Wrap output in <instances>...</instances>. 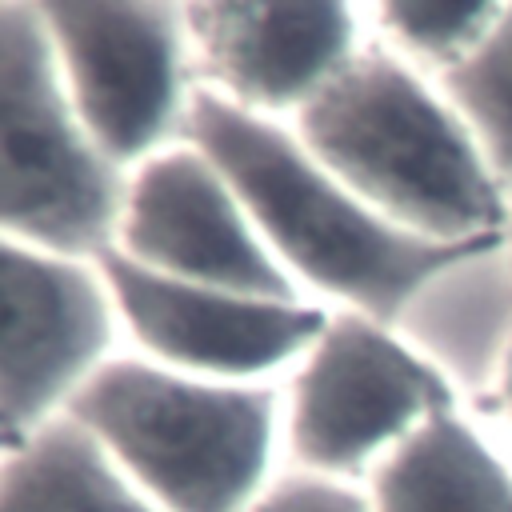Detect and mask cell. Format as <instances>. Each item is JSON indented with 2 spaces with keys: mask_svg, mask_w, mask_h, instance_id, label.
I'll list each match as a JSON object with an SVG mask.
<instances>
[{
  "mask_svg": "<svg viewBox=\"0 0 512 512\" xmlns=\"http://www.w3.org/2000/svg\"><path fill=\"white\" fill-rule=\"evenodd\" d=\"M180 132L224 172L284 268L380 324H392L440 272L488 256L504 240L500 232L448 244L392 224L344 188L296 136L220 92H196Z\"/></svg>",
  "mask_w": 512,
  "mask_h": 512,
  "instance_id": "cell-1",
  "label": "cell"
},
{
  "mask_svg": "<svg viewBox=\"0 0 512 512\" xmlns=\"http://www.w3.org/2000/svg\"><path fill=\"white\" fill-rule=\"evenodd\" d=\"M300 144L364 204L428 240L500 236L508 204L464 124L384 48H360L300 112Z\"/></svg>",
  "mask_w": 512,
  "mask_h": 512,
  "instance_id": "cell-2",
  "label": "cell"
},
{
  "mask_svg": "<svg viewBox=\"0 0 512 512\" xmlns=\"http://www.w3.org/2000/svg\"><path fill=\"white\" fill-rule=\"evenodd\" d=\"M68 416L164 512H244L268 468L276 396L264 384L108 360L68 400Z\"/></svg>",
  "mask_w": 512,
  "mask_h": 512,
  "instance_id": "cell-3",
  "label": "cell"
},
{
  "mask_svg": "<svg viewBox=\"0 0 512 512\" xmlns=\"http://www.w3.org/2000/svg\"><path fill=\"white\" fill-rule=\"evenodd\" d=\"M128 184L88 136L36 4L0 8V220L4 236L100 256L116 244Z\"/></svg>",
  "mask_w": 512,
  "mask_h": 512,
  "instance_id": "cell-4",
  "label": "cell"
},
{
  "mask_svg": "<svg viewBox=\"0 0 512 512\" xmlns=\"http://www.w3.org/2000/svg\"><path fill=\"white\" fill-rule=\"evenodd\" d=\"M36 8L88 136L116 164L148 156L184 120V8L140 0H48Z\"/></svg>",
  "mask_w": 512,
  "mask_h": 512,
  "instance_id": "cell-5",
  "label": "cell"
},
{
  "mask_svg": "<svg viewBox=\"0 0 512 512\" xmlns=\"http://www.w3.org/2000/svg\"><path fill=\"white\" fill-rule=\"evenodd\" d=\"M448 408L452 384L440 368L404 348L388 324L348 312L328 320L296 372L288 436L316 476H344Z\"/></svg>",
  "mask_w": 512,
  "mask_h": 512,
  "instance_id": "cell-6",
  "label": "cell"
},
{
  "mask_svg": "<svg viewBox=\"0 0 512 512\" xmlns=\"http://www.w3.org/2000/svg\"><path fill=\"white\" fill-rule=\"evenodd\" d=\"M108 284L72 256L0 240V416L16 448L100 368L112 344Z\"/></svg>",
  "mask_w": 512,
  "mask_h": 512,
  "instance_id": "cell-7",
  "label": "cell"
},
{
  "mask_svg": "<svg viewBox=\"0 0 512 512\" xmlns=\"http://www.w3.org/2000/svg\"><path fill=\"white\" fill-rule=\"evenodd\" d=\"M116 248L136 264L224 292L296 300L224 172L196 148L156 152L128 184Z\"/></svg>",
  "mask_w": 512,
  "mask_h": 512,
  "instance_id": "cell-8",
  "label": "cell"
},
{
  "mask_svg": "<svg viewBox=\"0 0 512 512\" xmlns=\"http://www.w3.org/2000/svg\"><path fill=\"white\" fill-rule=\"evenodd\" d=\"M96 268L148 352L216 380L260 376L312 348L328 328L320 308L188 284L136 264L116 244L96 256Z\"/></svg>",
  "mask_w": 512,
  "mask_h": 512,
  "instance_id": "cell-9",
  "label": "cell"
},
{
  "mask_svg": "<svg viewBox=\"0 0 512 512\" xmlns=\"http://www.w3.org/2000/svg\"><path fill=\"white\" fill-rule=\"evenodd\" d=\"M204 72L248 112L304 108L360 48L344 4H188Z\"/></svg>",
  "mask_w": 512,
  "mask_h": 512,
  "instance_id": "cell-10",
  "label": "cell"
},
{
  "mask_svg": "<svg viewBox=\"0 0 512 512\" xmlns=\"http://www.w3.org/2000/svg\"><path fill=\"white\" fill-rule=\"evenodd\" d=\"M372 512H512V476L448 408L384 452L372 472Z\"/></svg>",
  "mask_w": 512,
  "mask_h": 512,
  "instance_id": "cell-11",
  "label": "cell"
},
{
  "mask_svg": "<svg viewBox=\"0 0 512 512\" xmlns=\"http://www.w3.org/2000/svg\"><path fill=\"white\" fill-rule=\"evenodd\" d=\"M0 512H164L72 416H52L8 448Z\"/></svg>",
  "mask_w": 512,
  "mask_h": 512,
  "instance_id": "cell-12",
  "label": "cell"
},
{
  "mask_svg": "<svg viewBox=\"0 0 512 512\" xmlns=\"http://www.w3.org/2000/svg\"><path fill=\"white\" fill-rule=\"evenodd\" d=\"M444 88L492 172L512 180V4L500 8L492 32L460 64L444 68Z\"/></svg>",
  "mask_w": 512,
  "mask_h": 512,
  "instance_id": "cell-13",
  "label": "cell"
},
{
  "mask_svg": "<svg viewBox=\"0 0 512 512\" xmlns=\"http://www.w3.org/2000/svg\"><path fill=\"white\" fill-rule=\"evenodd\" d=\"M504 4H488V0H468V4H424V0H408V4H384L380 20L388 24V32L416 56L440 60L444 68L460 64L496 24Z\"/></svg>",
  "mask_w": 512,
  "mask_h": 512,
  "instance_id": "cell-14",
  "label": "cell"
},
{
  "mask_svg": "<svg viewBox=\"0 0 512 512\" xmlns=\"http://www.w3.org/2000/svg\"><path fill=\"white\" fill-rule=\"evenodd\" d=\"M244 512H372V500L332 476H296L252 500Z\"/></svg>",
  "mask_w": 512,
  "mask_h": 512,
  "instance_id": "cell-15",
  "label": "cell"
},
{
  "mask_svg": "<svg viewBox=\"0 0 512 512\" xmlns=\"http://www.w3.org/2000/svg\"><path fill=\"white\" fill-rule=\"evenodd\" d=\"M500 400H504V408L512 416V336H508L504 356H500Z\"/></svg>",
  "mask_w": 512,
  "mask_h": 512,
  "instance_id": "cell-16",
  "label": "cell"
},
{
  "mask_svg": "<svg viewBox=\"0 0 512 512\" xmlns=\"http://www.w3.org/2000/svg\"><path fill=\"white\" fill-rule=\"evenodd\" d=\"M508 220H512V212H508ZM508 244H512V236H508ZM508 280H512V268H508ZM508 292H512V284H508Z\"/></svg>",
  "mask_w": 512,
  "mask_h": 512,
  "instance_id": "cell-17",
  "label": "cell"
}]
</instances>
